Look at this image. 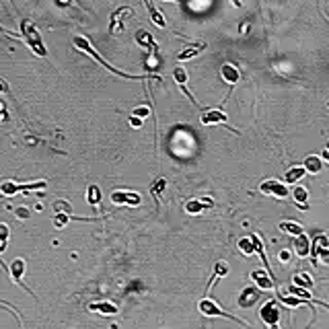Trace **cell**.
Masks as SVG:
<instances>
[{"label": "cell", "mask_w": 329, "mask_h": 329, "mask_svg": "<svg viewBox=\"0 0 329 329\" xmlns=\"http://www.w3.org/2000/svg\"><path fill=\"white\" fill-rule=\"evenodd\" d=\"M72 41H74V45H76V47H78L80 51H84V54H89V56H91L93 60H97V62H99L101 66H105V68H107L109 72H113V74H117V76H124V78H132V80H142V78H148L146 74H128V72H122V70H117L115 66H111L109 62H105V60H103V58L99 56V51H97V49H95V47L91 45V41L86 39V37H82V35H76V37H74Z\"/></svg>", "instance_id": "obj_1"}, {"label": "cell", "mask_w": 329, "mask_h": 329, "mask_svg": "<svg viewBox=\"0 0 329 329\" xmlns=\"http://www.w3.org/2000/svg\"><path fill=\"white\" fill-rule=\"evenodd\" d=\"M21 39L27 43V47L33 51V54H37L41 58L47 56V49H45V43H43V39L39 35V31H37V27L33 25L29 19H23L21 21Z\"/></svg>", "instance_id": "obj_2"}, {"label": "cell", "mask_w": 329, "mask_h": 329, "mask_svg": "<svg viewBox=\"0 0 329 329\" xmlns=\"http://www.w3.org/2000/svg\"><path fill=\"white\" fill-rule=\"evenodd\" d=\"M47 181H33V183H16V181H2L0 183V194L4 198H12L19 192H31V189H43Z\"/></svg>", "instance_id": "obj_3"}, {"label": "cell", "mask_w": 329, "mask_h": 329, "mask_svg": "<svg viewBox=\"0 0 329 329\" xmlns=\"http://www.w3.org/2000/svg\"><path fill=\"white\" fill-rule=\"evenodd\" d=\"M200 313H204L206 317H227V319H231V321H237V323H243V325H247L245 321H241V319H237L235 315H231V313H227V311H222L214 301H210V299H202L200 301Z\"/></svg>", "instance_id": "obj_4"}, {"label": "cell", "mask_w": 329, "mask_h": 329, "mask_svg": "<svg viewBox=\"0 0 329 329\" xmlns=\"http://www.w3.org/2000/svg\"><path fill=\"white\" fill-rule=\"evenodd\" d=\"M259 192L266 194V196H272V198H278V200H284L290 196L288 187L284 181H278V179H268L259 185Z\"/></svg>", "instance_id": "obj_5"}, {"label": "cell", "mask_w": 329, "mask_h": 329, "mask_svg": "<svg viewBox=\"0 0 329 329\" xmlns=\"http://www.w3.org/2000/svg\"><path fill=\"white\" fill-rule=\"evenodd\" d=\"M280 307L276 305L274 301H268L264 307H262V311H259V317H262V321L268 325V327H272V329H278V321H280Z\"/></svg>", "instance_id": "obj_6"}, {"label": "cell", "mask_w": 329, "mask_h": 329, "mask_svg": "<svg viewBox=\"0 0 329 329\" xmlns=\"http://www.w3.org/2000/svg\"><path fill=\"white\" fill-rule=\"evenodd\" d=\"M111 202L115 206H140L142 204V198L140 194H136V192H128V189H115V192L111 194Z\"/></svg>", "instance_id": "obj_7"}, {"label": "cell", "mask_w": 329, "mask_h": 329, "mask_svg": "<svg viewBox=\"0 0 329 329\" xmlns=\"http://www.w3.org/2000/svg\"><path fill=\"white\" fill-rule=\"evenodd\" d=\"M134 10L130 6H122V8H117L113 14H111V23H109V31L113 33V35H119V33L124 31L126 27V19L128 16H132Z\"/></svg>", "instance_id": "obj_8"}, {"label": "cell", "mask_w": 329, "mask_h": 329, "mask_svg": "<svg viewBox=\"0 0 329 329\" xmlns=\"http://www.w3.org/2000/svg\"><path fill=\"white\" fill-rule=\"evenodd\" d=\"M227 113H224L222 109H208L202 113L200 122L204 126H227Z\"/></svg>", "instance_id": "obj_9"}, {"label": "cell", "mask_w": 329, "mask_h": 329, "mask_svg": "<svg viewBox=\"0 0 329 329\" xmlns=\"http://www.w3.org/2000/svg\"><path fill=\"white\" fill-rule=\"evenodd\" d=\"M251 280H253V284L257 286V290H274V288H276L274 278H272L268 272H264V270L251 272Z\"/></svg>", "instance_id": "obj_10"}, {"label": "cell", "mask_w": 329, "mask_h": 329, "mask_svg": "<svg viewBox=\"0 0 329 329\" xmlns=\"http://www.w3.org/2000/svg\"><path fill=\"white\" fill-rule=\"evenodd\" d=\"M8 274H10V278H12V282H16V284H21L27 292H31L25 284H23V274H25V259H21V257H16V259H12L10 262V268H8Z\"/></svg>", "instance_id": "obj_11"}, {"label": "cell", "mask_w": 329, "mask_h": 329, "mask_svg": "<svg viewBox=\"0 0 329 329\" xmlns=\"http://www.w3.org/2000/svg\"><path fill=\"white\" fill-rule=\"evenodd\" d=\"M173 78H175V82L179 84V89L185 93V97H187V99H192V103H194L196 107H200V103L194 99V95L189 93V91H187V86H185V82H187V72H185V68H183V66H175V70H173Z\"/></svg>", "instance_id": "obj_12"}, {"label": "cell", "mask_w": 329, "mask_h": 329, "mask_svg": "<svg viewBox=\"0 0 329 329\" xmlns=\"http://www.w3.org/2000/svg\"><path fill=\"white\" fill-rule=\"evenodd\" d=\"M220 76H222V80L227 82V84H237L239 82V78H241V72H239V68L235 66V64H222L220 66Z\"/></svg>", "instance_id": "obj_13"}, {"label": "cell", "mask_w": 329, "mask_h": 329, "mask_svg": "<svg viewBox=\"0 0 329 329\" xmlns=\"http://www.w3.org/2000/svg\"><path fill=\"white\" fill-rule=\"evenodd\" d=\"M214 202L210 198H200V200H192V202H187L185 204V212L187 214H202L206 208H212Z\"/></svg>", "instance_id": "obj_14"}, {"label": "cell", "mask_w": 329, "mask_h": 329, "mask_svg": "<svg viewBox=\"0 0 329 329\" xmlns=\"http://www.w3.org/2000/svg\"><path fill=\"white\" fill-rule=\"evenodd\" d=\"M292 247H294V253H297L301 259H305V257L311 255V241H309L307 235H301V237L294 239V245Z\"/></svg>", "instance_id": "obj_15"}, {"label": "cell", "mask_w": 329, "mask_h": 329, "mask_svg": "<svg viewBox=\"0 0 329 329\" xmlns=\"http://www.w3.org/2000/svg\"><path fill=\"white\" fill-rule=\"evenodd\" d=\"M206 47H208V43H206V41H198V43H194V45L185 47L183 51H179V54H177V60H179V62H183V60H189V58H194V56L202 54V51H204Z\"/></svg>", "instance_id": "obj_16"}, {"label": "cell", "mask_w": 329, "mask_h": 329, "mask_svg": "<svg viewBox=\"0 0 329 329\" xmlns=\"http://www.w3.org/2000/svg\"><path fill=\"white\" fill-rule=\"evenodd\" d=\"M259 299V290L257 288H245L243 292H241V297H239V305L243 307V309H249L251 305H255Z\"/></svg>", "instance_id": "obj_17"}, {"label": "cell", "mask_w": 329, "mask_h": 329, "mask_svg": "<svg viewBox=\"0 0 329 329\" xmlns=\"http://www.w3.org/2000/svg\"><path fill=\"white\" fill-rule=\"evenodd\" d=\"M144 6H146V8H148V12H150V19H152V23L157 25V27H161V29H165V27H167V19H165V14H163L157 6H154V4L150 2V0H146Z\"/></svg>", "instance_id": "obj_18"}, {"label": "cell", "mask_w": 329, "mask_h": 329, "mask_svg": "<svg viewBox=\"0 0 329 329\" xmlns=\"http://www.w3.org/2000/svg\"><path fill=\"white\" fill-rule=\"evenodd\" d=\"M303 167H305V171H307V173H313V175H317V173H321V171H323V159H321V157H317V154H311V157H307V159H305Z\"/></svg>", "instance_id": "obj_19"}, {"label": "cell", "mask_w": 329, "mask_h": 329, "mask_svg": "<svg viewBox=\"0 0 329 329\" xmlns=\"http://www.w3.org/2000/svg\"><path fill=\"white\" fill-rule=\"evenodd\" d=\"M136 43L146 47V49H159L157 43H154V39H152V35H150L146 29H138L136 31Z\"/></svg>", "instance_id": "obj_20"}, {"label": "cell", "mask_w": 329, "mask_h": 329, "mask_svg": "<svg viewBox=\"0 0 329 329\" xmlns=\"http://www.w3.org/2000/svg\"><path fill=\"white\" fill-rule=\"evenodd\" d=\"M91 311H99L101 315H117V307L109 301H99V303H91L89 305Z\"/></svg>", "instance_id": "obj_21"}, {"label": "cell", "mask_w": 329, "mask_h": 329, "mask_svg": "<svg viewBox=\"0 0 329 329\" xmlns=\"http://www.w3.org/2000/svg\"><path fill=\"white\" fill-rule=\"evenodd\" d=\"M305 175H307V171H305L303 165H301V167H290V169L284 173V183H286V185H288V183H297V181H301Z\"/></svg>", "instance_id": "obj_22"}, {"label": "cell", "mask_w": 329, "mask_h": 329, "mask_svg": "<svg viewBox=\"0 0 329 329\" xmlns=\"http://www.w3.org/2000/svg\"><path fill=\"white\" fill-rule=\"evenodd\" d=\"M280 231H282V233L292 235L294 239L301 237V235H305V229L301 227L299 222H292V220H284V222H280Z\"/></svg>", "instance_id": "obj_23"}, {"label": "cell", "mask_w": 329, "mask_h": 329, "mask_svg": "<svg viewBox=\"0 0 329 329\" xmlns=\"http://www.w3.org/2000/svg\"><path fill=\"white\" fill-rule=\"evenodd\" d=\"M86 202H89L95 210H99V206H101V189H99V185H89V189H86Z\"/></svg>", "instance_id": "obj_24"}, {"label": "cell", "mask_w": 329, "mask_h": 329, "mask_svg": "<svg viewBox=\"0 0 329 329\" xmlns=\"http://www.w3.org/2000/svg\"><path fill=\"white\" fill-rule=\"evenodd\" d=\"M292 280H294L292 286H297V288H303V290H311V288H313V278H311V276H309L307 272L297 274Z\"/></svg>", "instance_id": "obj_25"}, {"label": "cell", "mask_w": 329, "mask_h": 329, "mask_svg": "<svg viewBox=\"0 0 329 329\" xmlns=\"http://www.w3.org/2000/svg\"><path fill=\"white\" fill-rule=\"evenodd\" d=\"M292 198L301 208H307V200H309V189L305 185H297L292 189Z\"/></svg>", "instance_id": "obj_26"}, {"label": "cell", "mask_w": 329, "mask_h": 329, "mask_svg": "<svg viewBox=\"0 0 329 329\" xmlns=\"http://www.w3.org/2000/svg\"><path fill=\"white\" fill-rule=\"evenodd\" d=\"M165 187H167V181H165L163 177L152 181V185H150V194H152V198L157 200V202L163 198V194H165Z\"/></svg>", "instance_id": "obj_27"}, {"label": "cell", "mask_w": 329, "mask_h": 329, "mask_svg": "<svg viewBox=\"0 0 329 329\" xmlns=\"http://www.w3.org/2000/svg\"><path fill=\"white\" fill-rule=\"evenodd\" d=\"M70 220H91V218H78V216H70V214H56L54 216V227L56 229H64Z\"/></svg>", "instance_id": "obj_28"}, {"label": "cell", "mask_w": 329, "mask_h": 329, "mask_svg": "<svg viewBox=\"0 0 329 329\" xmlns=\"http://www.w3.org/2000/svg\"><path fill=\"white\" fill-rule=\"evenodd\" d=\"M239 249H241V253H243V255H253L255 253V245H253L251 235L249 237H243V239L239 241Z\"/></svg>", "instance_id": "obj_29"}, {"label": "cell", "mask_w": 329, "mask_h": 329, "mask_svg": "<svg viewBox=\"0 0 329 329\" xmlns=\"http://www.w3.org/2000/svg\"><path fill=\"white\" fill-rule=\"evenodd\" d=\"M229 274V266H227V262H218L216 264V268H214V276H212V282H210V286H208V292H210V288H212V284L218 280V278H222V276H227Z\"/></svg>", "instance_id": "obj_30"}, {"label": "cell", "mask_w": 329, "mask_h": 329, "mask_svg": "<svg viewBox=\"0 0 329 329\" xmlns=\"http://www.w3.org/2000/svg\"><path fill=\"white\" fill-rule=\"evenodd\" d=\"M8 237H10V231H8V224L0 222V251L6 249V243H8Z\"/></svg>", "instance_id": "obj_31"}, {"label": "cell", "mask_w": 329, "mask_h": 329, "mask_svg": "<svg viewBox=\"0 0 329 329\" xmlns=\"http://www.w3.org/2000/svg\"><path fill=\"white\" fill-rule=\"evenodd\" d=\"M54 212L56 214H72V206L68 202H64V200H58L54 204Z\"/></svg>", "instance_id": "obj_32"}, {"label": "cell", "mask_w": 329, "mask_h": 329, "mask_svg": "<svg viewBox=\"0 0 329 329\" xmlns=\"http://www.w3.org/2000/svg\"><path fill=\"white\" fill-rule=\"evenodd\" d=\"M14 216L19 218V220H27L31 216V210L27 206H19V208H14Z\"/></svg>", "instance_id": "obj_33"}, {"label": "cell", "mask_w": 329, "mask_h": 329, "mask_svg": "<svg viewBox=\"0 0 329 329\" xmlns=\"http://www.w3.org/2000/svg\"><path fill=\"white\" fill-rule=\"evenodd\" d=\"M132 115L138 117V119H142V122H144V119L150 115V107H144V105H142V107H136V109L132 111Z\"/></svg>", "instance_id": "obj_34"}, {"label": "cell", "mask_w": 329, "mask_h": 329, "mask_svg": "<svg viewBox=\"0 0 329 329\" xmlns=\"http://www.w3.org/2000/svg\"><path fill=\"white\" fill-rule=\"evenodd\" d=\"M144 122H142V119H138V117H134V115H130V126L132 128H140Z\"/></svg>", "instance_id": "obj_35"}, {"label": "cell", "mask_w": 329, "mask_h": 329, "mask_svg": "<svg viewBox=\"0 0 329 329\" xmlns=\"http://www.w3.org/2000/svg\"><path fill=\"white\" fill-rule=\"evenodd\" d=\"M278 257H280V262L284 264V262H288V259H290V251H288V249H284V251H280V253H278Z\"/></svg>", "instance_id": "obj_36"}, {"label": "cell", "mask_w": 329, "mask_h": 329, "mask_svg": "<svg viewBox=\"0 0 329 329\" xmlns=\"http://www.w3.org/2000/svg\"><path fill=\"white\" fill-rule=\"evenodd\" d=\"M0 33H4V35H10V37H21V33H12V31L4 29L2 25H0Z\"/></svg>", "instance_id": "obj_37"}, {"label": "cell", "mask_w": 329, "mask_h": 329, "mask_svg": "<svg viewBox=\"0 0 329 329\" xmlns=\"http://www.w3.org/2000/svg\"><path fill=\"white\" fill-rule=\"evenodd\" d=\"M8 91V84L2 80V78H0V93H6Z\"/></svg>", "instance_id": "obj_38"}, {"label": "cell", "mask_w": 329, "mask_h": 329, "mask_svg": "<svg viewBox=\"0 0 329 329\" xmlns=\"http://www.w3.org/2000/svg\"><path fill=\"white\" fill-rule=\"evenodd\" d=\"M0 266H2V268L6 270V266H4V262H2V257H0Z\"/></svg>", "instance_id": "obj_39"}]
</instances>
